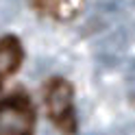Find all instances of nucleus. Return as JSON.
Returning a JSON list of instances; mask_svg holds the SVG:
<instances>
[{
    "label": "nucleus",
    "mask_w": 135,
    "mask_h": 135,
    "mask_svg": "<svg viewBox=\"0 0 135 135\" xmlns=\"http://www.w3.org/2000/svg\"><path fill=\"white\" fill-rule=\"evenodd\" d=\"M70 100H72V91L65 83H57L48 94V109L55 118H61L68 109H70Z\"/></svg>",
    "instance_id": "nucleus-2"
},
{
    "label": "nucleus",
    "mask_w": 135,
    "mask_h": 135,
    "mask_svg": "<svg viewBox=\"0 0 135 135\" xmlns=\"http://www.w3.org/2000/svg\"><path fill=\"white\" fill-rule=\"evenodd\" d=\"M18 63H20V46L13 39H4L0 44V74L15 70Z\"/></svg>",
    "instance_id": "nucleus-4"
},
{
    "label": "nucleus",
    "mask_w": 135,
    "mask_h": 135,
    "mask_svg": "<svg viewBox=\"0 0 135 135\" xmlns=\"http://www.w3.org/2000/svg\"><path fill=\"white\" fill-rule=\"evenodd\" d=\"M129 33L126 28H115L113 33H109L107 37L98 41V52H109V55H120L122 50L129 46Z\"/></svg>",
    "instance_id": "nucleus-3"
},
{
    "label": "nucleus",
    "mask_w": 135,
    "mask_h": 135,
    "mask_svg": "<svg viewBox=\"0 0 135 135\" xmlns=\"http://www.w3.org/2000/svg\"><path fill=\"white\" fill-rule=\"evenodd\" d=\"M33 113L24 100H7L0 105V135H31Z\"/></svg>",
    "instance_id": "nucleus-1"
}]
</instances>
